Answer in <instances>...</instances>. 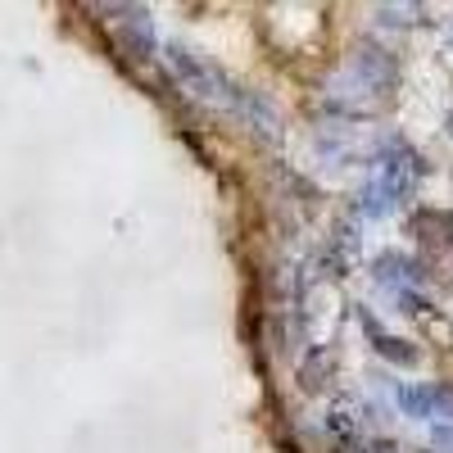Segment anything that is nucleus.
Wrapping results in <instances>:
<instances>
[{
	"label": "nucleus",
	"instance_id": "obj_1",
	"mask_svg": "<svg viewBox=\"0 0 453 453\" xmlns=\"http://www.w3.org/2000/svg\"><path fill=\"white\" fill-rule=\"evenodd\" d=\"M399 408L408 412V418H418V422H453V390H440V386H399L395 390Z\"/></svg>",
	"mask_w": 453,
	"mask_h": 453
},
{
	"label": "nucleus",
	"instance_id": "obj_2",
	"mask_svg": "<svg viewBox=\"0 0 453 453\" xmlns=\"http://www.w3.org/2000/svg\"><path fill=\"white\" fill-rule=\"evenodd\" d=\"M367 335L376 340V349H381V354H386L390 363H412V358H418V354H412V349L403 345V340H395V335H386V331H381V326H376L372 318H367Z\"/></svg>",
	"mask_w": 453,
	"mask_h": 453
},
{
	"label": "nucleus",
	"instance_id": "obj_3",
	"mask_svg": "<svg viewBox=\"0 0 453 453\" xmlns=\"http://www.w3.org/2000/svg\"><path fill=\"white\" fill-rule=\"evenodd\" d=\"M449 123H453V109H449Z\"/></svg>",
	"mask_w": 453,
	"mask_h": 453
}]
</instances>
